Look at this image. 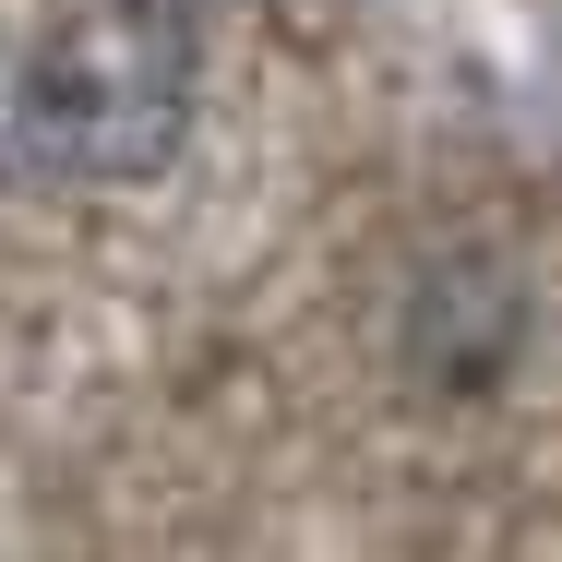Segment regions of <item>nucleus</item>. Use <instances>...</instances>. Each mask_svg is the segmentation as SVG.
Wrapping results in <instances>:
<instances>
[{
  "label": "nucleus",
  "mask_w": 562,
  "mask_h": 562,
  "mask_svg": "<svg viewBox=\"0 0 562 562\" xmlns=\"http://www.w3.org/2000/svg\"><path fill=\"white\" fill-rule=\"evenodd\" d=\"M180 85H192V48L168 12H97L24 72L12 132L48 168H144L180 120Z\"/></svg>",
  "instance_id": "obj_1"
}]
</instances>
